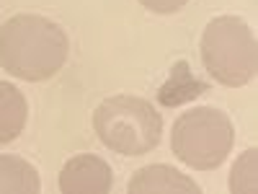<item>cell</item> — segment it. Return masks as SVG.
Returning <instances> with one entry per match:
<instances>
[{"mask_svg":"<svg viewBox=\"0 0 258 194\" xmlns=\"http://www.w3.org/2000/svg\"><path fill=\"white\" fill-rule=\"evenodd\" d=\"M68 52V34L47 16L18 13L0 26V68L21 80L41 83L54 78Z\"/></svg>","mask_w":258,"mask_h":194,"instance_id":"6da1fadb","label":"cell"},{"mask_svg":"<svg viewBox=\"0 0 258 194\" xmlns=\"http://www.w3.org/2000/svg\"><path fill=\"white\" fill-rule=\"evenodd\" d=\"M57 184L62 194H109L114 186V171L103 158L83 153L62 166Z\"/></svg>","mask_w":258,"mask_h":194,"instance_id":"5b68a950","label":"cell"},{"mask_svg":"<svg viewBox=\"0 0 258 194\" xmlns=\"http://www.w3.org/2000/svg\"><path fill=\"white\" fill-rule=\"evenodd\" d=\"M41 189L39 171L18 156H0V194L24 191L34 194Z\"/></svg>","mask_w":258,"mask_h":194,"instance_id":"9c48e42d","label":"cell"},{"mask_svg":"<svg viewBox=\"0 0 258 194\" xmlns=\"http://www.w3.org/2000/svg\"><path fill=\"white\" fill-rule=\"evenodd\" d=\"M188 0H140V6L147 8L150 13H160V16H168V13H178Z\"/></svg>","mask_w":258,"mask_h":194,"instance_id":"8fae6325","label":"cell"},{"mask_svg":"<svg viewBox=\"0 0 258 194\" xmlns=\"http://www.w3.org/2000/svg\"><path fill=\"white\" fill-rule=\"evenodd\" d=\"M129 194H147V191H191L199 194V184L181 174L178 168L165 166V163H153L135 171L132 181H129Z\"/></svg>","mask_w":258,"mask_h":194,"instance_id":"8992f818","label":"cell"},{"mask_svg":"<svg viewBox=\"0 0 258 194\" xmlns=\"http://www.w3.org/2000/svg\"><path fill=\"white\" fill-rule=\"evenodd\" d=\"M93 129L98 140L119 156H147L160 145L163 117L150 101L140 96L103 99L93 112Z\"/></svg>","mask_w":258,"mask_h":194,"instance_id":"7a4b0ae2","label":"cell"},{"mask_svg":"<svg viewBox=\"0 0 258 194\" xmlns=\"http://www.w3.org/2000/svg\"><path fill=\"white\" fill-rule=\"evenodd\" d=\"M207 91H209V83L199 80L197 75H194L191 65L186 60H181V62L173 65L168 80L160 85L158 99H160L163 106H181L186 101H194V99L204 96Z\"/></svg>","mask_w":258,"mask_h":194,"instance_id":"52a82bcc","label":"cell"},{"mask_svg":"<svg viewBox=\"0 0 258 194\" xmlns=\"http://www.w3.org/2000/svg\"><path fill=\"white\" fill-rule=\"evenodd\" d=\"M235 142V127L222 109L199 106L173 122L170 148L173 156L197 171H214L225 163Z\"/></svg>","mask_w":258,"mask_h":194,"instance_id":"277c9868","label":"cell"},{"mask_svg":"<svg viewBox=\"0 0 258 194\" xmlns=\"http://www.w3.org/2000/svg\"><path fill=\"white\" fill-rule=\"evenodd\" d=\"M202 62L207 73L230 88L250 83L258 70L255 34L240 16L212 18L202 34Z\"/></svg>","mask_w":258,"mask_h":194,"instance_id":"3957f363","label":"cell"},{"mask_svg":"<svg viewBox=\"0 0 258 194\" xmlns=\"http://www.w3.org/2000/svg\"><path fill=\"white\" fill-rule=\"evenodd\" d=\"M29 104L13 83L0 80V145L13 142L26 127Z\"/></svg>","mask_w":258,"mask_h":194,"instance_id":"ba28073f","label":"cell"},{"mask_svg":"<svg viewBox=\"0 0 258 194\" xmlns=\"http://www.w3.org/2000/svg\"><path fill=\"white\" fill-rule=\"evenodd\" d=\"M255 158L258 150L250 148L235 161L230 174V191H255Z\"/></svg>","mask_w":258,"mask_h":194,"instance_id":"30bf717a","label":"cell"}]
</instances>
